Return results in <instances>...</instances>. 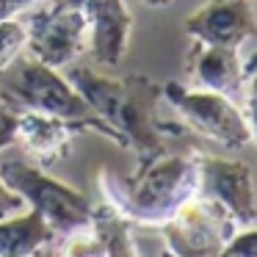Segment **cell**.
Returning a JSON list of instances; mask_svg holds the SVG:
<instances>
[{
  "label": "cell",
  "mask_w": 257,
  "mask_h": 257,
  "mask_svg": "<svg viewBox=\"0 0 257 257\" xmlns=\"http://www.w3.org/2000/svg\"><path fill=\"white\" fill-rule=\"evenodd\" d=\"M69 83L75 86L91 113L102 119L113 133L119 136V147L127 152H136L139 161L166 152V141L183 139L188 133L183 122H166L161 116L163 89L161 80L150 75H116L102 72L100 67L89 64H69Z\"/></svg>",
  "instance_id": "cell-1"
},
{
  "label": "cell",
  "mask_w": 257,
  "mask_h": 257,
  "mask_svg": "<svg viewBox=\"0 0 257 257\" xmlns=\"http://www.w3.org/2000/svg\"><path fill=\"white\" fill-rule=\"evenodd\" d=\"M102 202L119 210L130 224L161 227L185 199L199 191L196 150L161 152L150 161H139L133 174L122 177L111 169L97 174Z\"/></svg>",
  "instance_id": "cell-2"
},
{
  "label": "cell",
  "mask_w": 257,
  "mask_h": 257,
  "mask_svg": "<svg viewBox=\"0 0 257 257\" xmlns=\"http://www.w3.org/2000/svg\"><path fill=\"white\" fill-rule=\"evenodd\" d=\"M0 102H6L12 111H39L53 116L78 122L86 133H100L102 139L113 141L119 147V136L108 127L86 100L75 91L67 75L61 69L47 67L31 53H20L3 72H0Z\"/></svg>",
  "instance_id": "cell-3"
},
{
  "label": "cell",
  "mask_w": 257,
  "mask_h": 257,
  "mask_svg": "<svg viewBox=\"0 0 257 257\" xmlns=\"http://www.w3.org/2000/svg\"><path fill=\"white\" fill-rule=\"evenodd\" d=\"M0 177L12 191L23 196V202L36 210L58 235L91 224V199L83 191L72 188L69 183L53 177L45 166L28 161L25 155L0 152Z\"/></svg>",
  "instance_id": "cell-4"
},
{
  "label": "cell",
  "mask_w": 257,
  "mask_h": 257,
  "mask_svg": "<svg viewBox=\"0 0 257 257\" xmlns=\"http://www.w3.org/2000/svg\"><path fill=\"white\" fill-rule=\"evenodd\" d=\"M161 89L163 100L172 105V111L188 127V133L216 141L218 147L229 152H240L251 147V133L238 100L213 89L180 83V80H163Z\"/></svg>",
  "instance_id": "cell-5"
},
{
  "label": "cell",
  "mask_w": 257,
  "mask_h": 257,
  "mask_svg": "<svg viewBox=\"0 0 257 257\" xmlns=\"http://www.w3.org/2000/svg\"><path fill=\"white\" fill-rule=\"evenodd\" d=\"M240 224L235 216L205 194H194L161 224L163 246L172 257H218Z\"/></svg>",
  "instance_id": "cell-6"
},
{
  "label": "cell",
  "mask_w": 257,
  "mask_h": 257,
  "mask_svg": "<svg viewBox=\"0 0 257 257\" xmlns=\"http://www.w3.org/2000/svg\"><path fill=\"white\" fill-rule=\"evenodd\" d=\"M25 28H28L25 53H31L47 67L67 69L83 53H89V20L75 6L58 3V0H45L28 12Z\"/></svg>",
  "instance_id": "cell-7"
},
{
  "label": "cell",
  "mask_w": 257,
  "mask_h": 257,
  "mask_svg": "<svg viewBox=\"0 0 257 257\" xmlns=\"http://www.w3.org/2000/svg\"><path fill=\"white\" fill-rule=\"evenodd\" d=\"M196 172H199L196 194L221 202L240 227H249L257 221V194L249 163L196 150Z\"/></svg>",
  "instance_id": "cell-8"
},
{
  "label": "cell",
  "mask_w": 257,
  "mask_h": 257,
  "mask_svg": "<svg viewBox=\"0 0 257 257\" xmlns=\"http://www.w3.org/2000/svg\"><path fill=\"white\" fill-rule=\"evenodd\" d=\"M83 12L91 28L89 53L97 67H116L130 50L133 12L124 0H58Z\"/></svg>",
  "instance_id": "cell-9"
},
{
  "label": "cell",
  "mask_w": 257,
  "mask_h": 257,
  "mask_svg": "<svg viewBox=\"0 0 257 257\" xmlns=\"http://www.w3.org/2000/svg\"><path fill=\"white\" fill-rule=\"evenodd\" d=\"M185 36L207 45L243 47L257 36V14L251 0H207L188 14Z\"/></svg>",
  "instance_id": "cell-10"
},
{
  "label": "cell",
  "mask_w": 257,
  "mask_h": 257,
  "mask_svg": "<svg viewBox=\"0 0 257 257\" xmlns=\"http://www.w3.org/2000/svg\"><path fill=\"white\" fill-rule=\"evenodd\" d=\"M78 133H86L78 122L53 116V113L20 111L14 147H20L28 161L39 163V166H53V163H61L64 158H69L72 139Z\"/></svg>",
  "instance_id": "cell-11"
},
{
  "label": "cell",
  "mask_w": 257,
  "mask_h": 257,
  "mask_svg": "<svg viewBox=\"0 0 257 257\" xmlns=\"http://www.w3.org/2000/svg\"><path fill=\"white\" fill-rule=\"evenodd\" d=\"M185 75L191 86L213 89L238 100L240 83H243V56L240 47L207 45V42L191 39L185 50Z\"/></svg>",
  "instance_id": "cell-12"
},
{
  "label": "cell",
  "mask_w": 257,
  "mask_h": 257,
  "mask_svg": "<svg viewBox=\"0 0 257 257\" xmlns=\"http://www.w3.org/2000/svg\"><path fill=\"white\" fill-rule=\"evenodd\" d=\"M56 240L58 232L31 207L0 218V257L53 254Z\"/></svg>",
  "instance_id": "cell-13"
},
{
  "label": "cell",
  "mask_w": 257,
  "mask_h": 257,
  "mask_svg": "<svg viewBox=\"0 0 257 257\" xmlns=\"http://www.w3.org/2000/svg\"><path fill=\"white\" fill-rule=\"evenodd\" d=\"M91 229L102 246V257H136V224H130L108 202L91 210Z\"/></svg>",
  "instance_id": "cell-14"
},
{
  "label": "cell",
  "mask_w": 257,
  "mask_h": 257,
  "mask_svg": "<svg viewBox=\"0 0 257 257\" xmlns=\"http://www.w3.org/2000/svg\"><path fill=\"white\" fill-rule=\"evenodd\" d=\"M238 105L246 116L251 133V147H257V50H251L243 58V83H240Z\"/></svg>",
  "instance_id": "cell-15"
},
{
  "label": "cell",
  "mask_w": 257,
  "mask_h": 257,
  "mask_svg": "<svg viewBox=\"0 0 257 257\" xmlns=\"http://www.w3.org/2000/svg\"><path fill=\"white\" fill-rule=\"evenodd\" d=\"M25 45H28L25 20H20V17L0 20V72L17 58L20 53H25Z\"/></svg>",
  "instance_id": "cell-16"
},
{
  "label": "cell",
  "mask_w": 257,
  "mask_h": 257,
  "mask_svg": "<svg viewBox=\"0 0 257 257\" xmlns=\"http://www.w3.org/2000/svg\"><path fill=\"white\" fill-rule=\"evenodd\" d=\"M227 257H257V227H238V232L224 246Z\"/></svg>",
  "instance_id": "cell-17"
},
{
  "label": "cell",
  "mask_w": 257,
  "mask_h": 257,
  "mask_svg": "<svg viewBox=\"0 0 257 257\" xmlns=\"http://www.w3.org/2000/svg\"><path fill=\"white\" fill-rule=\"evenodd\" d=\"M17 141V111L0 102V152H6Z\"/></svg>",
  "instance_id": "cell-18"
},
{
  "label": "cell",
  "mask_w": 257,
  "mask_h": 257,
  "mask_svg": "<svg viewBox=\"0 0 257 257\" xmlns=\"http://www.w3.org/2000/svg\"><path fill=\"white\" fill-rule=\"evenodd\" d=\"M25 202L23 196L17 194V191H12L6 183H3V177H0V218H6V216H14V213L25 210Z\"/></svg>",
  "instance_id": "cell-19"
},
{
  "label": "cell",
  "mask_w": 257,
  "mask_h": 257,
  "mask_svg": "<svg viewBox=\"0 0 257 257\" xmlns=\"http://www.w3.org/2000/svg\"><path fill=\"white\" fill-rule=\"evenodd\" d=\"M39 3H45V0H0V20L20 17V14L36 9Z\"/></svg>",
  "instance_id": "cell-20"
},
{
  "label": "cell",
  "mask_w": 257,
  "mask_h": 257,
  "mask_svg": "<svg viewBox=\"0 0 257 257\" xmlns=\"http://www.w3.org/2000/svg\"><path fill=\"white\" fill-rule=\"evenodd\" d=\"M147 6H172L174 0H144Z\"/></svg>",
  "instance_id": "cell-21"
}]
</instances>
